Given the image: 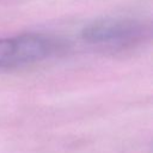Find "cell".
<instances>
[{"mask_svg":"<svg viewBox=\"0 0 153 153\" xmlns=\"http://www.w3.org/2000/svg\"><path fill=\"white\" fill-rule=\"evenodd\" d=\"M60 44L54 38L41 33H25L14 37V53L10 67L23 66L44 60L53 55Z\"/></svg>","mask_w":153,"mask_h":153,"instance_id":"cell-2","label":"cell"},{"mask_svg":"<svg viewBox=\"0 0 153 153\" xmlns=\"http://www.w3.org/2000/svg\"><path fill=\"white\" fill-rule=\"evenodd\" d=\"M14 53V37L0 38V67H10Z\"/></svg>","mask_w":153,"mask_h":153,"instance_id":"cell-3","label":"cell"},{"mask_svg":"<svg viewBox=\"0 0 153 153\" xmlns=\"http://www.w3.org/2000/svg\"><path fill=\"white\" fill-rule=\"evenodd\" d=\"M149 33V27L133 18H102L86 25L81 36L94 45L126 48L142 42Z\"/></svg>","mask_w":153,"mask_h":153,"instance_id":"cell-1","label":"cell"}]
</instances>
